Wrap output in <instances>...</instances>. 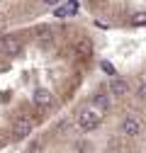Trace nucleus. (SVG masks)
I'll return each instance as SVG.
<instances>
[{"mask_svg":"<svg viewBox=\"0 0 146 153\" xmlns=\"http://www.w3.org/2000/svg\"><path fill=\"white\" fill-rule=\"evenodd\" d=\"M102 109L100 107H95L93 102H90L88 107H83L80 112H78V117H76V124H78V129L80 131H93V129H98L100 124H102Z\"/></svg>","mask_w":146,"mask_h":153,"instance_id":"1","label":"nucleus"},{"mask_svg":"<svg viewBox=\"0 0 146 153\" xmlns=\"http://www.w3.org/2000/svg\"><path fill=\"white\" fill-rule=\"evenodd\" d=\"M32 129H34V122L29 117H20V119L12 122V136L17 141H22V139H27L29 134H32Z\"/></svg>","mask_w":146,"mask_h":153,"instance_id":"2","label":"nucleus"},{"mask_svg":"<svg viewBox=\"0 0 146 153\" xmlns=\"http://www.w3.org/2000/svg\"><path fill=\"white\" fill-rule=\"evenodd\" d=\"M32 102L39 107V109H49V107H54V92L49 90V88H36L34 90V95H32Z\"/></svg>","mask_w":146,"mask_h":153,"instance_id":"3","label":"nucleus"},{"mask_svg":"<svg viewBox=\"0 0 146 153\" xmlns=\"http://www.w3.org/2000/svg\"><path fill=\"white\" fill-rule=\"evenodd\" d=\"M141 131H144V122H141L139 117H127V119L122 122V134H124V136L134 139V136H139Z\"/></svg>","mask_w":146,"mask_h":153,"instance_id":"4","label":"nucleus"},{"mask_svg":"<svg viewBox=\"0 0 146 153\" xmlns=\"http://www.w3.org/2000/svg\"><path fill=\"white\" fill-rule=\"evenodd\" d=\"M110 92H112L115 97H124V95L129 92V85H127V80H122V78H112V83H110Z\"/></svg>","mask_w":146,"mask_h":153,"instance_id":"5","label":"nucleus"},{"mask_svg":"<svg viewBox=\"0 0 146 153\" xmlns=\"http://www.w3.org/2000/svg\"><path fill=\"white\" fill-rule=\"evenodd\" d=\"M90 102H93L95 107H100L102 112H107L110 107H112V97H110L107 92H95V95H93V100H90Z\"/></svg>","mask_w":146,"mask_h":153,"instance_id":"6","label":"nucleus"},{"mask_svg":"<svg viewBox=\"0 0 146 153\" xmlns=\"http://www.w3.org/2000/svg\"><path fill=\"white\" fill-rule=\"evenodd\" d=\"M0 46H3V51H5L7 56H17V53L22 51V44H20V39H15V36H10V39H5V42L0 44Z\"/></svg>","mask_w":146,"mask_h":153,"instance_id":"7","label":"nucleus"},{"mask_svg":"<svg viewBox=\"0 0 146 153\" xmlns=\"http://www.w3.org/2000/svg\"><path fill=\"white\" fill-rule=\"evenodd\" d=\"M78 12V5H76V0L73 3H68V5H61V7H56V17H68V15H76Z\"/></svg>","mask_w":146,"mask_h":153,"instance_id":"8","label":"nucleus"},{"mask_svg":"<svg viewBox=\"0 0 146 153\" xmlns=\"http://www.w3.org/2000/svg\"><path fill=\"white\" fill-rule=\"evenodd\" d=\"M129 25L132 27H146V10H139L129 17Z\"/></svg>","mask_w":146,"mask_h":153,"instance_id":"9","label":"nucleus"},{"mask_svg":"<svg viewBox=\"0 0 146 153\" xmlns=\"http://www.w3.org/2000/svg\"><path fill=\"white\" fill-rule=\"evenodd\" d=\"M80 56H83V59H90V53H93V46H90V42L88 39H83L80 44H78V49H76Z\"/></svg>","mask_w":146,"mask_h":153,"instance_id":"10","label":"nucleus"},{"mask_svg":"<svg viewBox=\"0 0 146 153\" xmlns=\"http://www.w3.org/2000/svg\"><path fill=\"white\" fill-rule=\"evenodd\" d=\"M100 68H102V73H107V75H115V73H117L115 66L110 63V61H100Z\"/></svg>","mask_w":146,"mask_h":153,"instance_id":"11","label":"nucleus"},{"mask_svg":"<svg viewBox=\"0 0 146 153\" xmlns=\"http://www.w3.org/2000/svg\"><path fill=\"white\" fill-rule=\"evenodd\" d=\"M139 97L146 100V85H139Z\"/></svg>","mask_w":146,"mask_h":153,"instance_id":"12","label":"nucleus"},{"mask_svg":"<svg viewBox=\"0 0 146 153\" xmlns=\"http://www.w3.org/2000/svg\"><path fill=\"white\" fill-rule=\"evenodd\" d=\"M42 3H44V5H56L59 0H42Z\"/></svg>","mask_w":146,"mask_h":153,"instance_id":"13","label":"nucleus"}]
</instances>
